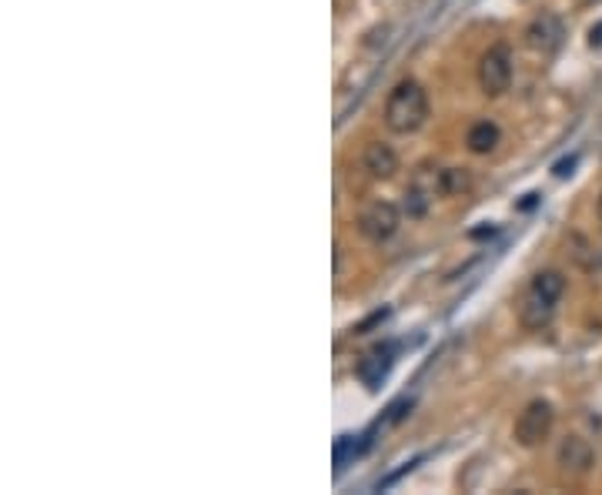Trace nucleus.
<instances>
[{
	"label": "nucleus",
	"mask_w": 602,
	"mask_h": 495,
	"mask_svg": "<svg viewBox=\"0 0 602 495\" xmlns=\"http://www.w3.org/2000/svg\"><path fill=\"white\" fill-rule=\"evenodd\" d=\"M362 165L369 171L371 178H392L398 171V154L392 151V144H385V141H371L369 148H365V158H362Z\"/></svg>",
	"instance_id": "1a4fd4ad"
},
{
	"label": "nucleus",
	"mask_w": 602,
	"mask_h": 495,
	"mask_svg": "<svg viewBox=\"0 0 602 495\" xmlns=\"http://www.w3.org/2000/svg\"><path fill=\"white\" fill-rule=\"evenodd\" d=\"M575 161H579L575 154H569V158L556 161V165H552V174H556V178H569V174H573V167H575Z\"/></svg>",
	"instance_id": "ddd939ff"
},
{
	"label": "nucleus",
	"mask_w": 602,
	"mask_h": 495,
	"mask_svg": "<svg viewBox=\"0 0 602 495\" xmlns=\"http://www.w3.org/2000/svg\"><path fill=\"white\" fill-rule=\"evenodd\" d=\"M599 224H602V194H599Z\"/></svg>",
	"instance_id": "f3484780"
},
{
	"label": "nucleus",
	"mask_w": 602,
	"mask_h": 495,
	"mask_svg": "<svg viewBox=\"0 0 602 495\" xmlns=\"http://www.w3.org/2000/svg\"><path fill=\"white\" fill-rule=\"evenodd\" d=\"M552 315H556V302H549V298H542V295H535L533 288L522 295V304H519V318L525 329H546L549 321H552Z\"/></svg>",
	"instance_id": "6e6552de"
},
{
	"label": "nucleus",
	"mask_w": 602,
	"mask_h": 495,
	"mask_svg": "<svg viewBox=\"0 0 602 495\" xmlns=\"http://www.w3.org/2000/svg\"><path fill=\"white\" fill-rule=\"evenodd\" d=\"M392 365H395V348H392V345H375L371 352L362 355V361H358L355 371H358V378L365 382L369 392H378V385L388 378Z\"/></svg>",
	"instance_id": "423d86ee"
},
{
	"label": "nucleus",
	"mask_w": 602,
	"mask_h": 495,
	"mask_svg": "<svg viewBox=\"0 0 602 495\" xmlns=\"http://www.w3.org/2000/svg\"><path fill=\"white\" fill-rule=\"evenodd\" d=\"M466 144L472 154H492L495 148L502 144V131H499V124L495 121H476L468 127Z\"/></svg>",
	"instance_id": "9d476101"
},
{
	"label": "nucleus",
	"mask_w": 602,
	"mask_h": 495,
	"mask_svg": "<svg viewBox=\"0 0 602 495\" xmlns=\"http://www.w3.org/2000/svg\"><path fill=\"white\" fill-rule=\"evenodd\" d=\"M529 288L535 291V295H542V298H549V302L559 304V298L565 295V275L562 272H539V275L529 281Z\"/></svg>",
	"instance_id": "9b49d317"
},
{
	"label": "nucleus",
	"mask_w": 602,
	"mask_h": 495,
	"mask_svg": "<svg viewBox=\"0 0 602 495\" xmlns=\"http://www.w3.org/2000/svg\"><path fill=\"white\" fill-rule=\"evenodd\" d=\"M552 426H556L552 405L546 399L529 402L519 412V418H516V442H519L522 449H539L552 435Z\"/></svg>",
	"instance_id": "f03ea898"
},
{
	"label": "nucleus",
	"mask_w": 602,
	"mask_h": 495,
	"mask_svg": "<svg viewBox=\"0 0 602 495\" xmlns=\"http://www.w3.org/2000/svg\"><path fill=\"white\" fill-rule=\"evenodd\" d=\"M489 234H495V224H489V228H476L472 238H489Z\"/></svg>",
	"instance_id": "dca6fc26"
},
{
	"label": "nucleus",
	"mask_w": 602,
	"mask_h": 495,
	"mask_svg": "<svg viewBox=\"0 0 602 495\" xmlns=\"http://www.w3.org/2000/svg\"><path fill=\"white\" fill-rule=\"evenodd\" d=\"M398 224H402V207L392 205V201H375V205H369L362 211L358 231L365 234L371 245H385V241L395 238Z\"/></svg>",
	"instance_id": "20e7f679"
},
{
	"label": "nucleus",
	"mask_w": 602,
	"mask_h": 495,
	"mask_svg": "<svg viewBox=\"0 0 602 495\" xmlns=\"http://www.w3.org/2000/svg\"><path fill=\"white\" fill-rule=\"evenodd\" d=\"M589 47H602V24H596V28L589 30Z\"/></svg>",
	"instance_id": "2eb2a0df"
},
{
	"label": "nucleus",
	"mask_w": 602,
	"mask_h": 495,
	"mask_svg": "<svg viewBox=\"0 0 602 495\" xmlns=\"http://www.w3.org/2000/svg\"><path fill=\"white\" fill-rule=\"evenodd\" d=\"M428 121V94L419 81H398L385 101V124L395 134H415Z\"/></svg>",
	"instance_id": "f257e3e1"
},
{
	"label": "nucleus",
	"mask_w": 602,
	"mask_h": 495,
	"mask_svg": "<svg viewBox=\"0 0 602 495\" xmlns=\"http://www.w3.org/2000/svg\"><path fill=\"white\" fill-rule=\"evenodd\" d=\"M565 41V28H562V20L556 14H539L525 28V44L533 47V51H542V54H556Z\"/></svg>",
	"instance_id": "39448f33"
},
{
	"label": "nucleus",
	"mask_w": 602,
	"mask_h": 495,
	"mask_svg": "<svg viewBox=\"0 0 602 495\" xmlns=\"http://www.w3.org/2000/svg\"><path fill=\"white\" fill-rule=\"evenodd\" d=\"M539 201H542V194H539V191H529L519 201V205H516V211H533V207H539Z\"/></svg>",
	"instance_id": "4468645a"
},
{
	"label": "nucleus",
	"mask_w": 602,
	"mask_h": 495,
	"mask_svg": "<svg viewBox=\"0 0 602 495\" xmlns=\"http://www.w3.org/2000/svg\"><path fill=\"white\" fill-rule=\"evenodd\" d=\"M479 87L489 97L506 94L512 87V54H508L506 44H495L489 47L479 61Z\"/></svg>",
	"instance_id": "7ed1b4c3"
},
{
	"label": "nucleus",
	"mask_w": 602,
	"mask_h": 495,
	"mask_svg": "<svg viewBox=\"0 0 602 495\" xmlns=\"http://www.w3.org/2000/svg\"><path fill=\"white\" fill-rule=\"evenodd\" d=\"M472 188V174L466 167H445L438 171V194H466Z\"/></svg>",
	"instance_id": "f8f14e48"
},
{
	"label": "nucleus",
	"mask_w": 602,
	"mask_h": 495,
	"mask_svg": "<svg viewBox=\"0 0 602 495\" xmlns=\"http://www.w3.org/2000/svg\"><path fill=\"white\" fill-rule=\"evenodd\" d=\"M556 458H559V466L565 468V472L586 475L589 468H592V462H596V452H592V445H589L582 435H565Z\"/></svg>",
	"instance_id": "0eeeda50"
}]
</instances>
